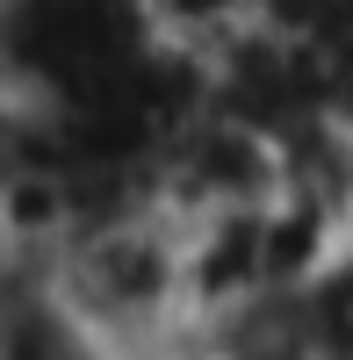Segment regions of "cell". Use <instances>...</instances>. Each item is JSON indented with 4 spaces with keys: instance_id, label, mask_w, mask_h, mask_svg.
I'll use <instances>...</instances> for the list:
<instances>
[{
    "instance_id": "3",
    "label": "cell",
    "mask_w": 353,
    "mask_h": 360,
    "mask_svg": "<svg viewBox=\"0 0 353 360\" xmlns=\"http://www.w3.org/2000/svg\"><path fill=\"white\" fill-rule=\"evenodd\" d=\"M274 202V195H267ZM267 202L245 209H210V217H181L188 231V310L195 324H231L274 288V238H267Z\"/></svg>"
},
{
    "instance_id": "1",
    "label": "cell",
    "mask_w": 353,
    "mask_h": 360,
    "mask_svg": "<svg viewBox=\"0 0 353 360\" xmlns=\"http://www.w3.org/2000/svg\"><path fill=\"white\" fill-rule=\"evenodd\" d=\"M37 274L108 360H173L195 332L188 231L166 202H123L86 217Z\"/></svg>"
},
{
    "instance_id": "2",
    "label": "cell",
    "mask_w": 353,
    "mask_h": 360,
    "mask_svg": "<svg viewBox=\"0 0 353 360\" xmlns=\"http://www.w3.org/2000/svg\"><path fill=\"white\" fill-rule=\"evenodd\" d=\"M281 195V144L231 108H202L195 123L159 152V202L173 217H210Z\"/></svg>"
}]
</instances>
